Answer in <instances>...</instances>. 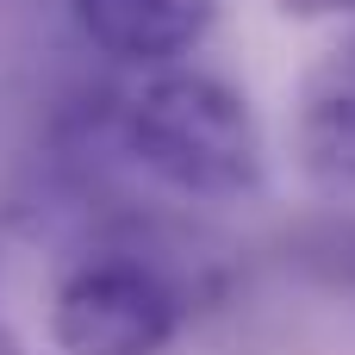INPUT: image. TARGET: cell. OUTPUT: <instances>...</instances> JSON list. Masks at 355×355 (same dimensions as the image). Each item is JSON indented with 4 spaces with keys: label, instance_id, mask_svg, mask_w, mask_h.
<instances>
[{
    "label": "cell",
    "instance_id": "6da1fadb",
    "mask_svg": "<svg viewBox=\"0 0 355 355\" xmlns=\"http://www.w3.org/2000/svg\"><path fill=\"white\" fill-rule=\"evenodd\" d=\"M125 144L150 175H162L175 193L193 200H243L268 175V150L250 100L200 69L156 75L125 106Z\"/></svg>",
    "mask_w": 355,
    "mask_h": 355
},
{
    "label": "cell",
    "instance_id": "7a4b0ae2",
    "mask_svg": "<svg viewBox=\"0 0 355 355\" xmlns=\"http://www.w3.org/2000/svg\"><path fill=\"white\" fill-rule=\"evenodd\" d=\"M50 331L62 355H162L181 331V300L144 262H87L56 287Z\"/></svg>",
    "mask_w": 355,
    "mask_h": 355
},
{
    "label": "cell",
    "instance_id": "3957f363",
    "mask_svg": "<svg viewBox=\"0 0 355 355\" xmlns=\"http://www.w3.org/2000/svg\"><path fill=\"white\" fill-rule=\"evenodd\" d=\"M300 162L331 187H355V31L312 62L300 87Z\"/></svg>",
    "mask_w": 355,
    "mask_h": 355
},
{
    "label": "cell",
    "instance_id": "277c9868",
    "mask_svg": "<svg viewBox=\"0 0 355 355\" xmlns=\"http://www.w3.org/2000/svg\"><path fill=\"white\" fill-rule=\"evenodd\" d=\"M81 31L125 62H168L212 25V0H69Z\"/></svg>",
    "mask_w": 355,
    "mask_h": 355
}]
</instances>
